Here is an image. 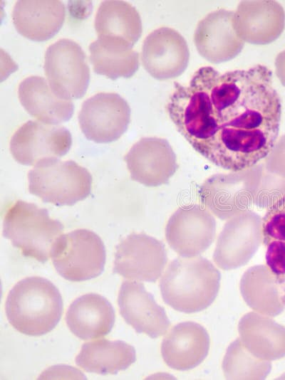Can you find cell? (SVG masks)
<instances>
[{"label": "cell", "mask_w": 285, "mask_h": 380, "mask_svg": "<svg viewBox=\"0 0 285 380\" xmlns=\"http://www.w3.org/2000/svg\"><path fill=\"white\" fill-rule=\"evenodd\" d=\"M166 109L196 152L234 171L271 153L281 115L272 73L263 65L224 73L202 67L187 85L175 84Z\"/></svg>", "instance_id": "6da1fadb"}, {"label": "cell", "mask_w": 285, "mask_h": 380, "mask_svg": "<svg viewBox=\"0 0 285 380\" xmlns=\"http://www.w3.org/2000/svg\"><path fill=\"white\" fill-rule=\"evenodd\" d=\"M5 310L9 322L17 331L29 336H41L51 332L60 321L62 297L48 280L28 277L9 291Z\"/></svg>", "instance_id": "7a4b0ae2"}, {"label": "cell", "mask_w": 285, "mask_h": 380, "mask_svg": "<svg viewBox=\"0 0 285 380\" xmlns=\"http://www.w3.org/2000/svg\"><path fill=\"white\" fill-rule=\"evenodd\" d=\"M220 273L204 258L173 260L160 282L164 302L174 310L194 313L207 309L219 289Z\"/></svg>", "instance_id": "3957f363"}, {"label": "cell", "mask_w": 285, "mask_h": 380, "mask_svg": "<svg viewBox=\"0 0 285 380\" xmlns=\"http://www.w3.org/2000/svg\"><path fill=\"white\" fill-rule=\"evenodd\" d=\"M63 226L45 209L18 200L6 211L3 235L21 253L45 263L52 257Z\"/></svg>", "instance_id": "277c9868"}, {"label": "cell", "mask_w": 285, "mask_h": 380, "mask_svg": "<svg viewBox=\"0 0 285 380\" xmlns=\"http://www.w3.org/2000/svg\"><path fill=\"white\" fill-rule=\"evenodd\" d=\"M28 179L31 194L56 206H72L85 199L92 186L90 172L72 160H41L28 171Z\"/></svg>", "instance_id": "5b68a950"}, {"label": "cell", "mask_w": 285, "mask_h": 380, "mask_svg": "<svg viewBox=\"0 0 285 380\" xmlns=\"http://www.w3.org/2000/svg\"><path fill=\"white\" fill-rule=\"evenodd\" d=\"M53 264L66 280L80 282L99 276L105 263V249L101 238L88 229L63 234L52 255Z\"/></svg>", "instance_id": "8992f818"}, {"label": "cell", "mask_w": 285, "mask_h": 380, "mask_svg": "<svg viewBox=\"0 0 285 380\" xmlns=\"http://www.w3.org/2000/svg\"><path fill=\"white\" fill-rule=\"evenodd\" d=\"M44 72L51 90L61 98H81L88 89L90 68L86 56L73 40L61 38L48 47Z\"/></svg>", "instance_id": "52a82bcc"}, {"label": "cell", "mask_w": 285, "mask_h": 380, "mask_svg": "<svg viewBox=\"0 0 285 380\" xmlns=\"http://www.w3.org/2000/svg\"><path fill=\"white\" fill-rule=\"evenodd\" d=\"M130 121L127 101L114 93H99L86 100L78 114V122L85 137L96 143L118 139Z\"/></svg>", "instance_id": "ba28073f"}, {"label": "cell", "mask_w": 285, "mask_h": 380, "mask_svg": "<svg viewBox=\"0 0 285 380\" xmlns=\"http://www.w3.org/2000/svg\"><path fill=\"white\" fill-rule=\"evenodd\" d=\"M71 144V132L64 127L29 120L14 132L9 149L19 164L35 165L43 159L63 157Z\"/></svg>", "instance_id": "9c48e42d"}, {"label": "cell", "mask_w": 285, "mask_h": 380, "mask_svg": "<svg viewBox=\"0 0 285 380\" xmlns=\"http://www.w3.org/2000/svg\"><path fill=\"white\" fill-rule=\"evenodd\" d=\"M167 262L164 245L145 233H132L116 247L113 271L124 278L155 282Z\"/></svg>", "instance_id": "30bf717a"}, {"label": "cell", "mask_w": 285, "mask_h": 380, "mask_svg": "<svg viewBox=\"0 0 285 380\" xmlns=\"http://www.w3.org/2000/svg\"><path fill=\"white\" fill-rule=\"evenodd\" d=\"M190 51L184 37L176 30L160 27L145 38L141 51L144 68L154 78L180 76L187 68Z\"/></svg>", "instance_id": "8fae6325"}, {"label": "cell", "mask_w": 285, "mask_h": 380, "mask_svg": "<svg viewBox=\"0 0 285 380\" xmlns=\"http://www.w3.org/2000/svg\"><path fill=\"white\" fill-rule=\"evenodd\" d=\"M234 14L220 9L209 13L197 26L195 45L200 56L210 63L232 60L244 48V41L234 27Z\"/></svg>", "instance_id": "7c38bea8"}, {"label": "cell", "mask_w": 285, "mask_h": 380, "mask_svg": "<svg viewBox=\"0 0 285 380\" xmlns=\"http://www.w3.org/2000/svg\"><path fill=\"white\" fill-rule=\"evenodd\" d=\"M124 159L131 179L148 186L166 183L177 167L171 146L158 137L140 139Z\"/></svg>", "instance_id": "4fadbf2b"}, {"label": "cell", "mask_w": 285, "mask_h": 380, "mask_svg": "<svg viewBox=\"0 0 285 380\" xmlns=\"http://www.w3.org/2000/svg\"><path fill=\"white\" fill-rule=\"evenodd\" d=\"M118 302L124 320L138 333L157 338L166 334L170 327L165 309L157 304L141 283L124 281Z\"/></svg>", "instance_id": "5bb4252c"}, {"label": "cell", "mask_w": 285, "mask_h": 380, "mask_svg": "<svg viewBox=\"0 0 285 380\" xmlns=\"http://www.w3.org/2000/svg\"><path fill=\"white\" fill-rule=\"evenodd\" d=\"M234 27L244 42L268 44L283 32L285 12L275 1H243L234 11Z\"/></svg>", "instance_id": "9a60e30c"}, {"label": "cell", "mask_w": 285, "mask_h": 380, "mask_svg": "<svg viewBox=\"0 0 285 380\" xmlns=\"http://www.w3.org/2000/svg\"><path fill=\"white\" fill-rule=\"evenodd\" d=\"M261 238V223L257 217L247 215L232 220L219 236L214 262L224 270L245 265L259 248Z\"/></svg>", "instance_id": "2e32d148"}, {"label": "cell", "mask_w": 285, "mask_h": 380, "mask_svg": "<svg viewBox=\"0 0 285 380\" xmlns=\"http://www.w3.org/2000/svg\"><path fill=\"white\" fill-rule=\"evenodd\" d=\"M209 344V334L201 324L194 322H181L172 328L163 339L161 354L169 367L187 371L204 360Z\"/></svg>", "instance_id": "e0dca14e"}, {"label": "cell", "mask_w": 285, "mask_h": 380, "mask_svg": "<svg viewBox=\"0 0 285 380\" xmlns=\"http://www.w3.org/2000/svg\"><path fill=\"white\" fill-rule=\"evenodd\" d=\"M13 23L23 36L34 41H45L61 28L66 8L61 1L20 0L11 14Z\"/></svg>", "instance_id": "ac0fdd59"}, {"label": "cell", "mask_w": 285, "mask_h": 380, "mask_svg": "<svg viewBox=\"0 0 285 380\" xmlns=\"http://www.w3.org/2000/svg\"><path fill=\"white\" fill-rule=\"evenodd\" d=\"M115 317L113 307L106 298L88 293L71 304L66 322L74 335L89 340L107 335L113 327Z\"/></svg>", "instance_id": "d6986e66"}, {"label": "cell", "mask_w": 285, "mask_h": 380, "mask_svg": "<svg viewBox=\"0 0 285 380\" xmlns=\"http://www.w3.org/2000/svg\"><path fill=\"white\" fill-rule=\"evenodd\" d=\"M239 339L254 357L274 361L285 357V327L262 314L251 312L239 322Z\"/></svg>", "instance_id": "ffe728a7"}, {"label": "cell", "mask_w": 285, "mask_h": 380, "mask_svg": "<svg viewBox=\"0 0 285 380\" xmlns=\"http://www.w3.org/2000/svg\"><path fill=\"white\" fill-rule=\"evenodd\" d=\"M18 95L26 112L46 124L57 125L73 115L72 101L57 96L42 77L33 75L24 79L19 85Z\"/></svg>", "instance_id": "44dd1931"}, {"label": "cell", "mask_w": 285, "mask_h": 380, "mask_svg": "<svg viewBox=\"0 0 285 380\" xmlns=\"http://www.w3.org/2000/svg\"><path fill=\"white\" fill-rule=\"evenodd\" d=\"M214 234L213 218L203 213H175L166 227L169 245L185 257L195 256L205 250L213 241Z\"/></svg>", "instance_id": "7402d4cb"}, {"label": "cell", "mask_w": 285, "mask_h": 380, "mask_svg": "<svg viewBox=\"0 0 285 380\" xmlns=\"http://www.w3.org/2000/svg\"><path fill=\"white\" fill-rule=\"evenodd\" d=\"M269 269L264 265L250 268L240 281V292L247 305L254 311L276 317L285 308V292Z\"/></svg>", "instance_id": "603a6c76"}, {"label": "cell", "mask_w": 285, "mask_h": 380, "mask_svg": "<svg viewBox=\"0 0 285 380\" xmlns=\"http://www.w3.org/2000/svg\"><path fill=\"white\" fill-rule=\"evenodd\" d=\"M135 358V348L130 344L103 339L83 344L76 363L88 372L114 374L128 369Z\"/></svg>", "instance_id": "cb8c5ba5"}, {"label": "cell", "mask_w": 285, "mask_h": 380, "mask_svg": "<svg viewBox=\"0 0 285 380\" xmlns=\"http://www.w3.org/2000/svg\"><path fill=\"white\" fill-rule=\"evenodd\" d=\"M95 28L98 37L121 41L133 46L142 33L140 14L124 1H102L95 16Z\"/></svg>", "instance_id": "d4e9b609"}, {"label": "cell", "mask_w": 285, "mask_h": 380, "mask_svg": "<svg viewBox=\"0 0 285 380\" xmlns=\"http://www.w3.org/2000/svg\"><path fill=\"white\" fill-rule=\"evenodd\" d=\"M89 51L94 72L112 80L130 78L139 68L138 53L121 41L98 37Z\"/></svg>", "instance_id": "484cf974"}, {"label": "cell", "mask_w": 285, "mask_h": 380, "mask_svg": "<svg viewBox=\"0 0 285 380\" xmlns=\"http://www.w3.org/2000/svg\"><path fill=\"white\" fill-rule=\"evenodd\" d=\"M271 364L251 354L239 338L228 347L222 361V371L227 379H264Z\"/></svg>", "instance_id": "4316f807"}, {"label": "cell", "mask_w": 285, "mask_h": 380, "mask_svg": "<svg viewBox=\"0 0 285 380\" xmlns=\"http://www.w3.org/2000/svg\"><path fill=\"white\" fill-rule=\"evenodd\" d=\"M266 263L281 284L285 282V242L274 241L266 246Z\"/></svg>", "instance_id": "83f0119b"}, {"label": "cell", "mask_w": 285, "mask_h": 380, "mask_svg": "<svg viewBox=\"0 0 285 380\" xmlns=\"http://www.w3.org/2000/svg\"><path fill=\"white\" fill-rule=\"evenodd\" d=\"M276 74L285 86V50L279 53L275 59Z\"/></svg>", "instance_id": "f1b7e54d"}]
</instances>
